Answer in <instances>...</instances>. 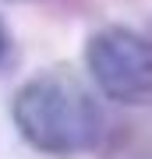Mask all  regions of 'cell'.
I'll return each mask as SVG.
<instances>
[{"label":"cell","mask_w":152,"mask_h":159,"mask_svg":"<svg viewBox=\"0 0 152 159\" xmlns=\"http://www.w3.org/2000/svg\"><path fill=\"white\" fill-rule=\"evenodd\" d=\"M14 57H18V46H14V35H11V25L0 18V74H7L14 67Z\"/></svg>","instance_id":"cell-3"},{"label":"cell","mask_w":152,"mask_h":159,"mask_svg":"<svg viewBox=\"0 0 152 159\" xmlns=\"http://www.w3.org/2000/svg\"><path fill=\"white\" fill-rule=\"evenodd\" d=\"M85 67L113 102H152V43L127 25H106L85 43Z\"/></svg>","instance_id":"cell-2"},{"label":"cell","mask_w":152,"mask_h":159,"mask_svg":"<svg viewBox=\"0 0 152 159\" xmlns=\"http://www.w3.org/2000/svg\"><path fill=\"white\" fill-rule=\"evenodd\" d=\"M18 134L35 152L71 159L85 156L103 138V110L78 81L64 74L28 78L11 102Z\"/></svg>","instance_id":"cell-1"}]
</instances>
